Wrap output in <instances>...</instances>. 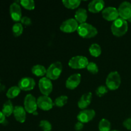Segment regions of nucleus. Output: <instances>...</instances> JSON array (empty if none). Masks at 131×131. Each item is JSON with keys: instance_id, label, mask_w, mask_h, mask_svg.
<instances>
[{"instance_id": "11", "label": "nucleus", "mask_w": 131, "mask_h": 131, "mask_svg": "<svg viewBox=\"0 0 131 131\" xmlns=\"http://www.w3.org/2000/svg\"><path fill=\"white\" fill-rule=\"evenodd\" d=\"M102 15L104 19L108 21H115L118 18L119 14L118 9L110 6L104 9L102 12Z\"/></svg>"}, {"instance_id": "14", "label": "nucleus", "mask_w": 131, "mask_h": 131, "mask_svg": "<svg viewBox=\"0 0 131 131\" xmlns=\"http://www.w3.org/2000/svg\"><path fill=\"white\" fill-rule=\"evenodd\" d=\"M10 14L11 18L15 22L20 21L23 17L20 6L15 2L13 3L10 6Z\"/></svg>"}, {"instance_id": "2", "label": "nucleus", "mask_w": 131, "mask_h": 131, "mask_svg": "<svg viewBox=\"0 0 131 131\" xmlns=\"http://www.w3.org/2000/svg\"><path fill=\"white\" fill-rule=\"evenodd\" d=\"M77 31L81 37L84 38H93L98 33L97 28L86 23L79 24Z\"/></svg>"}, {"instance_id": "8", "label": "nucleus", "mask_w": 131, "mask_h": 131, "mask_svg": "<svg viewBox=\"0 0 131 131\" xmlns=\"http://www.w3.org/2000/svg\"><path fill=\"white\" fill-rule=\"evenodd\" d=\"M119 16L125 20L131 21V3L128 1L122 3L118 8Z\"/></svg>"}, {"instance_id": "30", "label": "nucleus", "mask_w": 131, "mask_h": 131, "mask_svg": "<svg viewBox=\"0 0 131 131\" xmlns=\"http://www.w3.org/2000/svg\"><path fill=\"white\" fill-rule=\"evenodd\" d=\"M86 69L91 74H96L99 72V67L97 64L94 62H89L88 65H87Z\"/></svg>"}, {"instance_id": "10", "label": "nucleus", "mask_w": 131, "mask_h": 131, "mask_svg": "<svg viewBox=\"0 0 131 131\" xmlns=\"http://www.w3.org/2000/svg\"><path fill=\"white\" fill-rule=\"evenodd\" d=\"M37 105L38 107L43 111H49L53 107L54 102L49 96H40L37 99Z\"/></svg>"}, {"instance_id": "5", "label": "nucleus", "mask_w": 131, "mask_h": 131, "mask_svg": "<svg viewBox=\"0 0 131 131\" xmlns=\"http://www.w3.org/2000/svg\"><path fill=\"white\" fill-rule=\"evenodd\" d=\"M88 63V58L83 56H74L69 61V67L74 69H85Z\"/></svg>"}, {"instance_id": "6", "label": "nucleus", "mask_w": 131, "mask_h": 131, "mask_svg": "<svg viewBox=\"0 0 131 131\" xmlns=\"http://www.w3.org/2000/svg\"><path fill=\"white\" fill-rule=\"evenodd\" d=\"M24 107L28 113H34L38 107L37 99L31 94H28L24 98Z\"/></svg>"}, {"instance_id": "25", "label": "nucleus", "mask_w": 131, "mask_h": 131, "mask_svg": "<svg viewBox=\"0 0 131 131\" xmlns=\"http://www.w3.org/2000/svg\"><path fill=\"white\" fill-rule=\"evenodd\" d=\"M99 131H110L111 130V123L106 119H102L99 124Z\"/></svg>"}, {"instance_id": "26", "label": "nucleus", "mask_w": 131, "mask_h": 131, "mask_svg": "<svg viewBox=\"0 0 131 131\" xmlns=\"http://www.w3.org/2000/svg\"><path fill=\"white\" fill-rule=\"evenodd\" d=\"M12 32L13 35L16 37L21 35V34L23 32V24L19 23H17L14 24L12 27Z\"/></svg>"}, {"instance_id": "19", "label": "nucleus", "mask_w": 131, "mask_h": 131, "mask_svg": "<svg viewBox=\"0 0 131 131\" xmlns=\"http://www.w3.org/2000/svg\"><path fill=\"white\" fill-rule=\"evenodd\" d=\"M87 18H88L87 12L84 8H79L75 12V19L78 23L80 24L85 23Z\"/></svg>"}, {"instance_id": "17", "label": "nucleus", "mask_w": 131, "mask_h": 131, "mask_svg": "<svg viewBox=\"0 0 131 131\" xmlns=\"http://www.w3.org/2000/svg\"><path fill=\"white\" fill-rule=\"evenodd\" d=\"M26 111L24 107L20 106H16L14 107V114L15 120L20 123H24L26 118Z\"/></svg>"}, {"instance_id": "24", "label": "nucleus", "mask_w": 131, "mask_h": 131, "mask_svg": "<svg viewBox=\"0 0 131 131\" xmlns=\"http://www.w3.org/2000/svg\"><path fill=\"white\" fill-rule=\"evenodd\" d=\"M63 4L66 8L69 9H75L80 5L81 1L79 0H63Z\"/></svg>"}, {"instance_id": "4", "label": "nucleus", "mask_w": 131, "mask_h": 131, "mask_svg": "<svg viewBox=\"0 0 131 131\" xmlns=\"http://www.w3.org/2000/svg\"><path fill=\"white\" fill-rule=\"evenodd\" d=\"M62 70L63 66L61 62L56 61L53 63L47 69L46 78L50 80H56L60 78L62 72Z\"/></svg>"}, {"instance_id": "16", "label": "nucleus", "mask_w": 131, "mask_h": 131, "mask_svg": "<svg viewBox=\"0 0 131 131\" xmlns=\"http://www.w3.org/2000/svg\"><path fill=\"white\" fill-rule=\"evenodd\" d=\"M104 1L102 0H93L90 3L88 8L90 12L95 14L102 11L104 8Z\"/></svg>"}, {"instance_id": "23", "label": "nucleus", "mask_w": 131, "mask_h": 131, "mask_svg": "<svg viewBox=\"0 0 131 131\" xmlns=\"http://www.w3.org/2000/svg\"><path fill=\"white\" fill-rule=\"evenodd\" d=\"M20 93V89L19 86H12L6 92V97L8 99H14L17 97Z\"/></svg>"}, {"instance_id": "12", "label": "nucleus", "mask_w": 131, "mask_h": 131, "mask_svg": "<svg viewBox=\"0 0 131 131\" xmlns=\"http://www.w3.org/2000/svg\"><path fill=\"white\" fill-rule=\"evenodd\" d=\"M95 116V111L93 110H83L78 115L77 118L79 122L83 124L88 123Z\"/></svg>"}, {"instance_id": "13", "label": "nucleus", "mask_w": 131, "mask_h": 131, "mask_svg": "<svg viewBox=\"0 0 131 131\" xmlns=\"http://www.w3.org/2000/svg\"><path fill=\"white\" fill-rule=\"evenodd\" d=\"M35 81L31 78H23L20 79L18 83V86L20 90L30 91L33 90L35 86Z\"/></svg>"}, {"instance_id": "31", "label": "nucleus", "mask_w": 131, "mask_h": 131, "mask_svg": "<svg viewBox=\"0 0 131 131\" xmlns=\"http://www.w3.org/2000/svg\"><path fill=\"white\" fill-rule=\"evenodd\" d=\"M108 92V88L106 86H99L95 90V93L98 97H101Z\"/></svg>"}, {"instance_id": "22", "label": "nucleus", "mask_w": 131, "mask_h": 131, "mask_svg": "<svg viewBox=\"0 0 131 131\" xmlns=\"http://www.w3.org/2000/svg\"><path fill=\"white\" fill-rule=\"evenodd\" d=\"M89 52L93 57H99L102 53V49L98 43H93L90 47Z\"/></svg>"}, {"instance_id": "32", "label": "nucleus", "mask_w": 131, "mask_h": 131, "mask_svg": "<svg viewBox=\"0 0 131 131\" xmlns=\"http://www.w3.org/2000/svg\"><path fill=\"white\" fill-rule=\"evenodd\" d=\"M20 22H21L22 24H24V26H30L31 24H32L31 19L29 17L26 16H24L21 18V20H20Z\"/></svg>"}, {"instance_id": "20", "label": "nucleus", "mask_w": 131, "mask_h": 131, "mask_svg": "<svg viewBox=\"0 0 131 131\" xmlns=\"http://www.w3.org/2000/svg\"><path fill=\"white\" fill-rule=\"evenodd\" d=\"M31 72L36 76L40 77L46 75L47 69H46L44 66L42 65H36L32 67Z\"/></svg>"}, {"instance_id": "7", "label": "nucleus", "mask_w": 131, "mask_h": 131, "mask_svg": "<svg viewBox=\"0 0 131 131\" xmlns=\"http://www.w3.org/2000/svg\"><path fill=\"white\" fill-rule=\"evenodd\" d=\"M78 27L79 24L75 19H69L63 22L60 29L64 33H70L78 30Z\"/></svg>"}, {"instance_id": "29", "label": "nucleus", "mask_w": 131, "mask_h": 131, "mask_svg": "<svg viewBox=\"0 0 131 131\" xmlns=\"http://www.w3.org/2000/svg\"><path fill=\"white\" fill-rule=\"evenodd\" d=\"M39 126L43 131H51V130H52V125L47 120H41L40 122Z\"/></svg>"}, {"instance_id": "9", "label": "nucleus", "mask_w": 131, "mask_h": 131, "mask_svg": "<svg viewBox=\"0 0 131 131\" xmlns=\"http://www.w3.org/2000/svg\"><path fill=\"white\" fill-rule=\"evenodd\" d=\"M38 87L40 92L43 95L49 96L52 91V83L47 78H42L40 79Z\"/></svg>"}, {"instance_id": "28", "label": "nucleus", "mask_w": 131, "mask_h": 131, "mask_svg": "<svg viewBox=\"0 0 131 131\" xmlns=\"http://www.w3.org/2000/svg\"><path fill=\"white\" fill-rule=\"evenodd\" d=\"M20 3L25 9L29 10H32L35 7V1L33 0H21Z\"/></svg>"}, {"instance_id": "21", "label": "nucleus", "mask_w": 131, "mask_h": 131, "mask_svg": "<svg viewBox=\"0 0 131 131\" xmlns=\"http://www.w3.org/2000/svg\"><path fill=\"white\" fill-rule=\"evenodd\" d=\"M14 107L13 106L12 103L10 100L6 101L4 103L3 106L2 112L5 116H10L14 113Z\"/></svg>"}, {"instance_id": "3", "label": "nucleus", "mask_w": 131, "mask_h": 131, "mask_svg": "<svg viewBox=\"0 0 131 131\" xmlns=\"http://www.w3.org/2000/svg\"><path fill=\"white\" fill-rule=\"evenodd\" d=\"M106 86L111 90H116L121 84V78L117 71L110 72L107 75L106 81Z\"/></svg>"}, {"instance_id": "34", "label": "nucleus", "mask_w": 131, "mask_h": 131, "mask_svg": "<svg viewBox=\"0 0 131 131\" xmlns=\"http://www.w3.org/2000/svg\"><path fill=\"white\" fill-rule=\"evenodd\" d=\"M83 127H84V124H83L81 122H77L75 124V126H74V129H75V130L76 131L81 130L83 129Z\"/></svg>"}, {"instance_id": "27", "label": "nucleus", "mask_w": 131, "mask_h": 131, "mask_svg": "<svg viewBox=\"0 0 131 131\" xmlns=\"http://www.w3.org/2000/svg\"><path fill=\"white\" fill-rule=\"evenodd\" d=\"M68 101V97L66 95H61L55 99L54 104L58 107H61L65 106Z\"/></svg>"}, {"instance_id": "36", "label": "nucleus", "mask_w": 131, "mask_h": 131, "mask_svg": "<svg viewBox=\"0 0 131 131\" xmlns=\"http://www.w3.org/2000/svg\"><path fill=\"white\" fill-rule=\"evenodd\" d=\"M110 131H120V130H110Z\"/></svg>"}, {"instance_id": "33", "label": "nucleus", "mask_w": 131, "mask_h": 131, "mask_svg": "<svg viewBox=\"0 0 131 131\" xmlns=\"http://www.w3.org/2000/svg\"><path fill=\"white\" fill-rule=\"evenodd\" d=\"M123 125H124L127 129L131 130V118L126 119V120L124 122V123H123Z\"/></svg>"}, {"instance_id": "1", "label": "nucleus", "mask_w": 131, "mask_h": 131, "mask_svg": "<svg viewBox=\"0 0 131 131\" xmlns=\"http://www.w3.org/2000/svg\"><path fill=\"white\" fill-rule=\"evenodd\" d=\"M111 30L113 34L116 37H122L127 32V21L123 19L122 18L118 17L116 20L113 22L111 26Z\"/></svg>"}, {"instance_id": "15", "label": "nucleus", "mask_w": 131, "mask_h": 131, "mask_svg": "<svg viewBox=\"0 0 131 131\" xmlns=\"http://www.w3.org/2000/svg\"><path fill=\"white\" fill-rule=\"evenodd\" d=\"M81 80V75L80 74H74L69 76L66 81L67 88L69 90H74L79 86Z\"/></svg>"}, {"instance_id": "35", "label": "nucleus", "mask_w": 131, "mask_h": 131, "mask_svg": "<svg viewBox=\"0 0 131 131\" xmlns=\"http://www.w3.org/2000/svg\"><path fill=\"white\" fill-rule=\"evenodd\" d=\"M6 116H5L3 113L2 111H0V124H3L5 121H6V119H5Z\"/></svg>"}, {"instance_id": "18", "label": "nucleus", "mask_w": 131, "mask_h": 131, "mask_svg": "<svg viewBox=\"0 0 131 131\" xmlns=\"http://www.w3.org/2000/svg\"><path fill=\"white\" fill-rule=\"evenodd\" d=\"M92 93L91 92L84 93L80 98L79 101H78V107L81 110H85L92 102Z\"/></svg>"}]
</instances>
